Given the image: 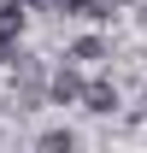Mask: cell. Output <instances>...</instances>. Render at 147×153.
Segmentation results:
<instances>
[{
	"label": "cell",
	"instance_id": "obj_2",
	"mask_svg": "<svg viewBox=\"0 0 147 153\" xmlns=\"http://www.w3.org/2000/svg\"><path fill=\"white\" fill-rule=\"evenodd\" d=\"M76 100H82L88 112H112V106H118V88H112V82H88Z\"/></svg>",
	"mask_w": 147,
	"mask_h": 153
},
{
	"label": "cell",
	"instance_id": "obj_3",
	"mask_svg": "<svg viewBox=\"0 0 147 153\" xmlns=\"http://www.w3.org/2000/svg\"><path fill=\"white\" fill-rule=\"evenodd\" d=\"M76 94H82V76H76L71 65H65V71L53 76V100H76Z\"/></svg>",
	"mask_w": 147,
	"mask_h": 153
},
{
	"label": "cell",
	"instance_id": "obj_1",
	"mask_svg": "<svg viewBox=\"0 0 147 153\" xmlns=\"http://www.w3.org/2000/svg\"><path fill=\"white\" fill-rule=\"evenodd\" d=\"M24 12H30L24 0H0V53L18 41V30H24Z\"/></svg>",
	"mask_w": 147,
	"mask_h": 153
},
{
	"label": "cell",
	"instance_id": "obj_5",
	"mask_svg": "<svg viewBox=\"0 0 147 153\" xmlns=\"http://www.w3.org/2000/svg\"><path fill=\"white\" fill-rule=\"evenodd\" d=\"M71 59H106V47L88 36V41H76V47H71Z\"/></svg>",
	"mask_w": 147,
	"mask_h": 153
},
{
	"label": "cell",
	"instance_id": "obj_6",
	"mask_svg": "<svg viewBox=\"0 0 147 153\" xmlns=\"http://www.w3.org/2000/svg\"><path fill=\"white\" fill-rule=\"evenodd\" d=\"M24 6H47V0H24Z\"/></svg>",
	"mask_w": 147,
	"mask_h": 153
},
{
	"label": "cell",
	"instance_id": "obj_4",
	"mask_svg": "<svg viewBox=\"0 0 147 153\" xmlns=\"http://www.w3.org/2000/svg\"><path fill=\"white\" fill-rule=\"evenodd\" d=\"M71 141H76L71 130H47V135H41V147H47V153H71Z\"/></svg>",
	"mask_w": 147,
	"mask_h": 153
}]
</instances>
